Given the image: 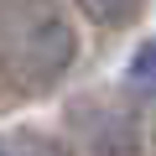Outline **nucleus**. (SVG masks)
<instances>
[{
  "label": "nucleus",
  "instance_id": "nucleus-5",
  "mask_svg": "<svg viewBox=\"0 0 156 156\" xmlns=\"http://www.w3.org/2000/svg\"><path fill=\"white\" fill-rule=\"evenodd\" d=\"M125 78H130V89L156 94V42H140V47H135V57H130Z\"/></svg>",
  "mask_w": 156,
  "mask_h": 156
},
{
  "label": "nucleus",
  "instance_id": "nucleus-1",
  "mask_svg": "<svg viewBox=\"0 0 156 156\" xmlns=\"http://www.w3.org/2000/svg\"><path fill=\"white\" fill-rule=\"evenodd\" d=\"M78 31L57 0H0V78L21 94H42L73 68Z\"/></svg>",
  "mask_w": 156,
  "mask_h": 156
},
{
  "label": "nucleus",
  "instance_id": "nucleus-2",
  "mask_svg": "<svg viewBox=\"0 0 156 156\" xmlns=\"http://www.w3.org/2000/svg\"><path fill=\"white\" fill-rule=\"evenodd\" d=\"M140 151V130L130 115H99L89 125V156H135Z\"/></svg>",
  "mask_w": 156,
  "mask_h": 156
},
{
  "label": "nucleus",
  "instance_id": "nucleus-3",
  "mask_svg": "<svg viewBox=\"0 0 156 156\" xmlns=\"http://www.w3.org/2000/svg\"><path fill=\"white\" fill-rule=\"evenodd\" d=\"M0 156H68V146L52 140V135L16 130V135H0Z\"/></svg>",
  "mask_w": 156,
  "mask_h": 156
},
{
  "label": "nucleus",
  "instance_id": "nucleus-4",
  "mask_svg": "<svg viewBox=\"0 0 156 156\" xmlns=\"http://www.w3.org/2000/svg\"><path fill=\"white\" fill-rule=\"evenodd\" d=\"M140 5L146 0H78V11H83L94 26H125V21H135Z\"/></svg>",
  "mask_w": 156,
  "mask_h": 156
}]
</instances>
